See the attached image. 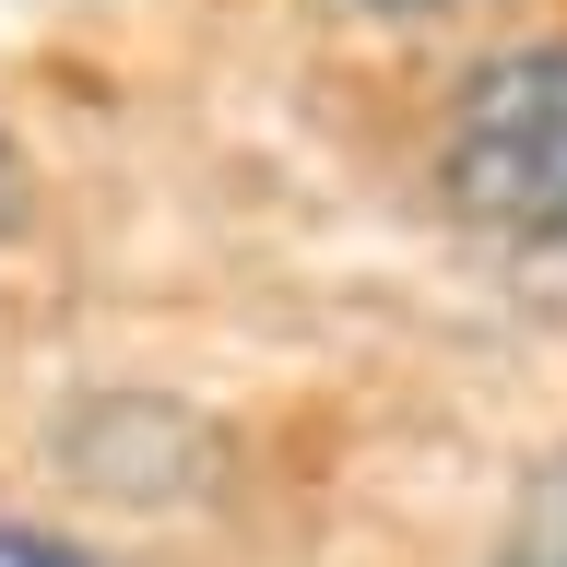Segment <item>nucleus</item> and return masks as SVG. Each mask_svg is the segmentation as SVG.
I'll return each instance as SVG.
<instances>
[{
	"label": "nucleus",
	"instance_id": "1",
	"mask_svg": "<svg viewBox=\"0 0 567 567\" xmlns=\"http://www.w3.org/2000/svg\"><path fill=\"white\" fill-rule=\"evenodd\" d=\"M437 189L508 248H567V35H520L450 83Z\"/></svg>",
	"mask_w": 567,
	"mask_h": 567
},
{
	"label": "nucleus",
	"instance_id": "2",
	"mask_svg": "<svg viewBox=\"0 0 567 567\" xmlns=\"http://www.w3.org/2000/svg\"><path fill=\"white\" fill-rule=\"evenodd\" d=\"M496 567H567V461L532 485V508L508 520V556H496Z\"/></svg>",
	"mask_w": 567,
	"mask_h": 567
},
{
	"label": "nucleus",
	"instance_id": "3",
	"mask_svg": "<svg viewBox=\"0 0 567 567\" xmlns=\"http://www.w3.org/2000/svg\"><path fill=\"white\" fill-rule=\"evenodd\" d=\"M0 567H95V556H83L71 532H48V520H12V508H0Z\"/></svg>",
	"mask_w": 567,
	"mask_h": 567
},
{
	"label": "nucleus",
	"instance_id": "4",
	"mask_svg": "<svg viewBox=\"0 0 567 567\" xmlns=\"http://www.w3.org/2000/svg\"><path fill=\"white\" fill-rule=\"evenodd\" d=\"M24 202H35V166H24V142L0 131V237H12V225H24Z\"/></svg>",
	"mask_w": 567,
	"mask_h": 567
},
{
	"label": "nucleus",
	"instance_id": "5",
	"mask_svg": "<svg viewBox=\"0 0 567 567\" xmlns=\"http://www.w3.org/2000/svg\"><path fill=\"white\" fill-rule=\"evenodd\" d=\"M354 12H379V24H425V12H485V0H354Z\"/></svg>",
	"mask_w": 567,
	"mask_h": 567
}]
</instances>
